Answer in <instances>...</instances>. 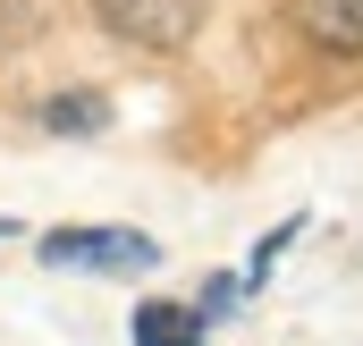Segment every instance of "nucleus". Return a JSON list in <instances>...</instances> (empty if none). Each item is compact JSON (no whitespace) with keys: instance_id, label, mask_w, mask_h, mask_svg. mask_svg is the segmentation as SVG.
I'll return each mask as SVG.
<instances>
[{"instance_id":"1","label":"nucleus","mask_w":363,"mask_h":346,"mask_svg":"<svg viewBox=\"0 0 363 346\" xmlns=\"http://www.w3.org/2000/svg\"><path fill=\"white\" fill-rule=\"evenodd\" d=\"M43 262L51 270H152L161 245L135 228H60V237H43Z\"/></svg>"},{"instance_id":"2","label":"nucleus","mask_w":363,"mask_h":346,"mask_svg":"<svg viewBox=\"0 0 363 346\" xmlns=\"http://www.w3.org/2000/svg\"><path fill=\"white\" fill-rule=\"evenodd\" d=\"M110 34L144 43V51H186L194 26H203V0H93Z\"/></svg>"},{"instance_id":"3","label":"nucleus","mask_w":363,"mask_h":346,"mask_svg":"<svg viewBox=\"0 0 363 346\" xmlns=\"http://www.w3.org/2000/svg\"><path fill=\"white\" fill-rule=\"evenodd\" d=\"M296 26L321 51H363V0H296Z\"/></svg>"},{"instance_id":"4","label":"nucleus","mask_w":363,"mask_h":346,"mask_svg":"<svg viewBox=\"0 0 363 346\" xmlns=\"http://www.w3.org/2000/svg\"><path fill=\"white\" fill-rule=\"evenodd\" d=\"M135 346H203V313L152 296V304H135Z\"/></svg>"},{"instance_id":"5","label":"nucleus","mask_w":363,"mask_h":346,"mask_svg":"<svg viewBox=\"0 0 363 346\" xmlns=\"http://www.w3.org/2000/svg\"><path fill=\"white\" fill-rule=\"evenodd\" d=\"M43 127H51V135H101V127H110V101H101V93H60V101H43Z\"/></svg>"}]
</instances>
